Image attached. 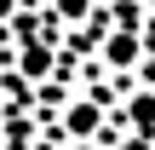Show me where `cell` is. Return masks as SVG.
<instances>
[{
	"label": "cell",
	"instance_id": "4",
	"mask_svg": "<svg viewBox=\"0 0 155 150\" xmlns=\"http://www.w3.org/2000/svg\"><path fill=\"white\" fill-rule=\"evenodd\" d=\"M52 6H58V17H69V23H75V17H86V6H92V0H52Z\"/></svg>",
	"mask_w": 155,
	"mask_h": 150
},
{
	"label": "cell",
	"instance_id": "5",
	"mask_svg": "<svg viewBox=\"0 0 155 150\" xmlns=\"http://www.w3.org/2000/svg\"><path fill=\"white\" fill-rule=\"evenodd\" d=\"M12 6H17V0H0V17H6V12H12Z\"/></svg>",
	"mask_w": 155,
	"mask_h": 150
},
{
	"label": "cell",
	"instance_id": "2",
	"mask_svg": "<svg viewBox=\"0 0 155 150\" xmlns=\"http://www.w3.org/2000/svg\"><path fill=\"white\" fill-rule=\"evenodd\" d=\"M92 127H98V110L92 104H75L69 110V133H92Z\"/></svg>",
	"mask_w": 155,
	"mask_h": 150
},
{
	"label": "cell",
	"instance_id": "3",
	"mask_svg": "<svg viewBox=\"0 0 155 150\" xmlns=\"http://www.w3.org/2000/svg\"><path fill=\"white\" fill-rule=\"evenodd\" d=\"M132 121L144 127V133H155V98L144 92V98H132Z\"/></svg>",
	"mask_w": 155,
	"mask_h": 150
},
{
	"label": "cell",
	"instance_id": "1",
	"mask_svg": "<svg viewBox=\"0 0 155 150\" xmlns=\"http://www.w3.org/2000/svg\"><path fill=\"white\" fill-rule=\"evenodd\" d=\"M104 58H109V64H115V69H132V64H138V58H144V40H138V35H132V29H115V35H109V40H104Z\"/></svg>",
	"mask_w": 155,
	"mask_h": 150
}]
</instances>
